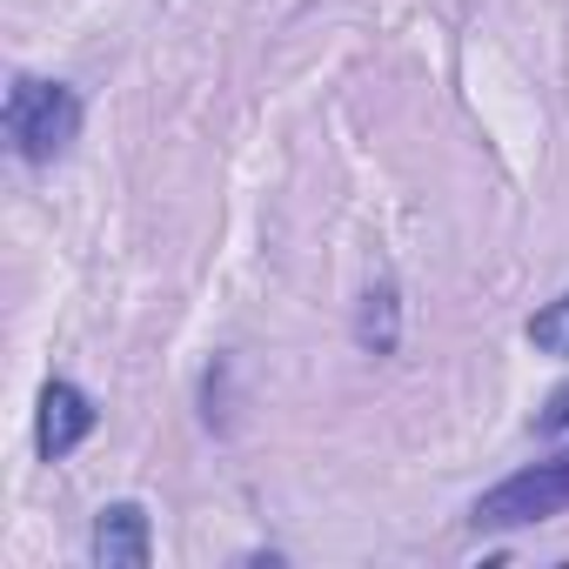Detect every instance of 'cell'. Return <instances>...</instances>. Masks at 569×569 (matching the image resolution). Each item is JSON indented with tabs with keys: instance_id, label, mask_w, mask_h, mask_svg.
I'll use <instances>...</instances> for the list:
<instances>
[{
	"instance_id": "cell-4",
	"label": "cell",
	"mask_w": 569,
	"mask_h": 569,
	"mask_svg": "<svg viewBox=\"0 0 569 569\" xmlns=\"http://www.w3.org/2000/svg\"><path fill=\"white\" fill-rule=\"evenodd\" d=\"M88 556H94L101 569H148V562H154V529H148V509H141V502H108V509L94 516Z\"/></svg>"
},
{
	"instance_id": "cell-6",
	"label": "cell",
	"mask_w": 569,
	"mask_h": 569,
	"mask_svg": "<svg viewBox=\"0 0 569 569\" xmlns=\"http://www.w3.org/2000/svg\"><path fill=\"white\" fill-rule=\"evenodd\" d=\"M362 342L376 356L396 349V289H369V309H362Z\"/></svg>"
},
{
	"instance_id": "cell-2",
	"label": "cell",
	"mask_w": 569,
	"mask_h": 569,
	"mask_svg": "<svg viewBox=\"0 0 569 569\" xmlns=\"http://www.w3.org/2000/svg\"><path fill=\"white\" fill-rule=\"evenodd\" d=\"M569 509V449L502 476L489 496H476L469 509V529H529V522H549Z\"/></svg>"
},
{
	"instance_id": "cell-3",
	"label": "cell",
	"mask_w": 569,
	"mask_h": 569,
	"mask_svg": "<svg viewBox=\"0 0 569 569\" xmlns=\"http://www.w3.org/2000/svg\"><path fill=\"white\" fill-rule=\"evenodd\" d=\"M94 436V402L74 389V382H48L41 389V409H34V449L48 456V462H61V456H74L81 442Z\"/></svg>"
},
{
	"instance_id": "cell-5",
	"label": "cell",
	"mask_w": 569,
	"mask_h": 569,
	"mask_svg": "<svg viewBox=\"0 0 569 569\" xmlns=\"http://www.w3.org/2000/svg\"><path fill=\"white\" fill-rule=\"evenodd\" d=\"M529 342H536L542 356H562V362H569V289H562L549 309L529 316Z\"/></svg>"
},
{
	"instance_id": "cell-7",
	"label": "cell",
	"mask_w": 569,
	"mask_h": 569,
	"mask_svg": "<svg viewBox=\"0 0 569 569\" xmlns=\"http://www.w3.org/2000/svg\"><path fill=\"white\" fill-rule=\"evenodd\" d=\"M536 429H542V436H562V429H569V389H556V396L542 402V416H536Z\"/></svg>"
},
{
	"instance_id": "cell-1",
	"label": "cell",
	"mask_w": 569,
	"mask_h": 569,
	"mask_svg": "<svg viewBox=\"0 0 569 569\" xmlns=\"http://www.w3.org/2000/svg\"><path fill=\"white\" fill-rule=\"evenodd\" d=\"M8 141H14V154L28 161V168H54L68 148H74V134H81V94L68 88V81H41V74H14V88H8Z\"/></svg>"
}]
</instances>
